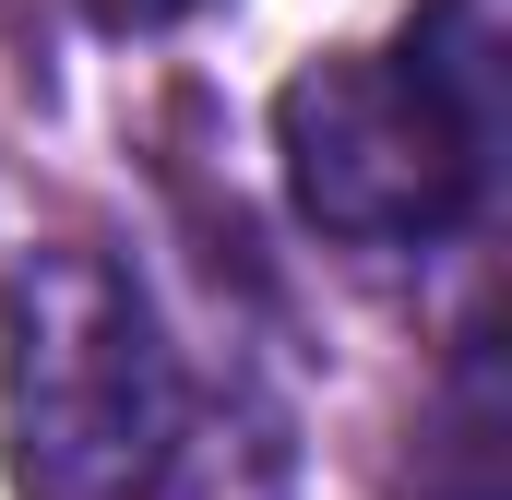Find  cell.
<instances>
[{
    "label": "cell",
    "mask_w": 512,
    "mask_h": 500,
    "mask_svg": "<svg viewBox=\"0 0 512 500\" xmlns=\"http://www.w3.org/2000/svg\"><path fill=\"white\" fill-rule=\"evenodd\" d=\"M441 465L465 477L453 500H501V358H489V334L465 346V370L441 393Z\"/></svg>",
    "instance_id": "3"
},
{
    "label": "cell",
    "mask_w": 512,
    "mask_h": 500,
    "mask_svg": "<svg viewBox=\"0 0 512 500\" xmlns=\"http://www.w3.org/2000/svg\"><path fill=\"white\" fill-rule=\"evenodd\" d=\"M286 191L346 250L453 239L501 155V0H429L393 48H334L274 96Z\"/></svg>",
    "instance_id": "1"
},
{
    "label": "cell",
    "mask_w": 512,
    "mask_h": 500,
    "mask_svg": "<svg viewBox=\"0 0 512 500\" xmlns=\"http://www.w3.org/2000/svg\"><path fill=\"white\" fill-rule=\"evenodd\" d=\"M84 12H96L108 36H167V24H191L203 0H84Z\"/></svg>",
    "instance_id": "4"
},
{
    "label": "cell",
    "mask_w": 512,
    "mask_h": 500,
    "mask_svg": "<svg viewBox=\"0 0 512 500\" xmlns=\"http://www.w3.org/2000/svg\"><path fill=\"white\" fill-rule=\"evenodd\" d=\"M0 465L24 500H155L179 465V358L131 262L48 239L0 274Z\"/></svg>",
    "instance_id": "2"
}]
</instances>
